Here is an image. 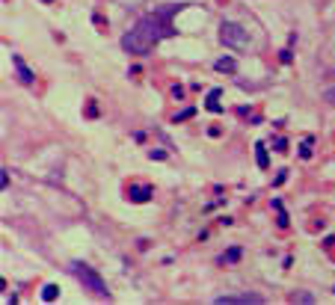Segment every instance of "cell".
Returning a JSON list of instances; mask_svg holds the SVG:
<instances>
[{
    "instance_id": "cell-17",
    "label": "cell",
    "mask_w": 335,
    "mask_h": 305,
    "mask_svg": "<svg viewBox=\"0 0 335 305\" xmlns=\"http://www.w3.org/2000/svg\"><path fill=\"white\" fill-rule=\"evenodd\" d=\"M45 3H50V0H45Z\"/></svg>"
},
{
    "instance_id": "cell-16",
    "label": "cell",
    "mask_w": 335,
    "mask_h": 305,
    "mask_svg": "<svg viewBox=\"0 0 335 305\" xmlns=\"http://www.w3.org/2000/svg\"><path fill=\"white\" fill-rule=\"evenodd\" d=\"M327 101H330V104H335V89H330V92H327Z\"/></svg>"
},
{
    "instance_id": "cell-14",
    "label": "cell",
    "mask_w": 335,
    "mask_h": 305,
    "mask_svg": "<svg viewBox=\"0 0 335 305\" xmlns=\"http://www.w3.org/2000/svg\"><path fill=\"white\" fill-rule=\"evenodd\" d=\"M300 154H303V157H309V154H312V142H309V139L303 142V151H300Z\"/></svg>"
},
{
    "instance_id": "cell-1",
    "label": "cell",
    "mask_w": 335,
    "mask_h": 305,
    "mask_svg": "<svg viewBox=\"0 0 335 305\" xmlns=\"http://www.w3.org/2000/svg\"><path fill=\"white\" fill-rule=\"evenodd\" d=\"M187 3H172V6H163V9H154L148 15H143L131 33L122 36V47L128 53H137V56H148L154 50V44L166 36H175V27H172V15L181 12Z\"/></svg>"
},
{
    "instance_id": "cell-10",
    "label": "cell",
    "mask_w": 335,
    "mask_h": 305,
    "mask_svg": "<svg viewBox=\"0 0 335 305\" xmlns=\"http://www.w3.org/2000/svg\"><path fill=\"white\" fill-rule=\"evenodd\" d=\"M56 297H59V288H56V285H45V291H42V300H45V303H53Z\"/></svg>"
},
{
    "instance_id": "cell-13",
    "label": "cell",
    "mask_w": 335,
    "mask_h": 305,
    "mask_svg": "<svg viewBox=\"0 0 335 305\" xmlns=\"http://www.w3.org/2000/svg\"><path fill=\"white\" fill-rule=\"evenodd\" d=\"M273 151H279V154H282V151H288V142H285V139L279 136V139L273 142Z\"/></svg>"
},
{
    "instance_id": "cell-9",
    "label": "cell",
    "mask_w": 335,
    "mask_h": 305,
    "mask_svg": "<svg viewBox=\"0 0 335 305\" xmlns=\"http://www.w3.org/2000/svg\"><path fill=\"white\" fill-rule=\"evenodd\" d=\"M255 160H258L261 169H267V148H264V142H255Z\"/></svg>"
},
{
    "instance_id": "cell-4",
    "label": "cell",
    "mask_w": 335,
    "mask_h": 305,
    "mask_svg": "<svg viewBox=\"0 0 335 305\" xmlns=\"http://www.w3.org/2000/svg\"><path fill=\"white\" fill-rule=\"evenodd\" d=\"M264 297L258 294H229V297H217V305H261Z\"/></svg>"
},
{
    "instance_id": "cell-3",
    "label": "cell",
    "mask_w": 335,
    "mask_h": 305,
    "mask_svg": "<svg viewBox=\"0 0 335 305\" xmlns=\"http://www.w3.org/2000/svg\"><path fill=\"white\" fill-rule=\"evenodd\" d=\"M220 42L232 50H246L249 47V36L240 24H232V21H223L220 24Z\"/></svg>"
},
{
    "instance_id": "cell-8",
    "label": "cell",
    "mask_w": 335,
    "mask_h": 305,
    "mask_svg": "<svg viewBox=\"0 0 335 305\" xmlns=\"http://www.w3.org/2000/svg\"><path fill=\"white\" fill-rule=\"evenodd\" d=\"M220 95H223L220 89H211V92H208V104H205V107H208L211 113H220V110H223V107H220V101H217Z\"/></svg>"
},
{
    "instance_id": "cell-7",
    "label": "cell",
    "mask_w": 335,
    "mask_h": 305,
    "mask_svg": "<svg viewBox=\"0 0 335 305\" xmlns=\"http://www.w3.org/2000/svg\"><path fill=\"white\" fill-rule=\"evenodd\" d=\"M214 68H217V71H226V74H235V71H238V62H235L232 56H223V59L214 62Z\"/></svg>"
},
{
    "instance_id": "cell-2",
    "label": "cell",
    "mask_w": 335,
    "mask_h": 305,
    "mask_svg": "<svg viewBox=\"0 0 335 305\" xmlns=\"http://www.w3.org/2000/svg\"><path fill=\"white\" fill-rule=\"evenodd\" d=\"M71 273H74V279L83 285V291H92L95 297H101V300H110V291H107V282L89 267V264H71Z\"/></svg>"
},
{
    "instance_id": "cell-11",
    "label": "cell",
    "mask_w": 335,
    "mask_h": 305,
    "mask_svg": "<svg viewBox=\"0 0 335 305\" xmlns=\"http://www.w3.org/2000/svg\"><path fill=\"white\" fill-rule=\"evenodd\" d=\"M238 261H240V249H238V246L223 255V264H238Z\"/></svg>"
},
{
    "instance_id": "cell-6",
    "label": "cell",
    "mask_w": 335,
    "mask_h": 305,
    "mask_svg": "<svg viewBox=\"0 0 335 305\" xmlns=\"http://www.w3.org/2000/svg\"><path fill=\"white\" fill-rule=\"evenodd\" d=\"M128 199L131 202H148L151 199V187L148 184H131L128 187Z\"/></svg>"
},
{
    "instance_id": "cell-15",
    "label": "cell",
    "mask_w": 335,
    "mask_h": 305,
    "mask_svg": "<svg viewBox=\"0 0 335 305\" xmlns=\"http://www.w3.org/2000/svg\"><path fill=\"white\" fill-rule=\"evenodd\" d=\"M0 184H3V190H6V187H9V172H6V169H3V172H0Z\"/></svg>"
},
{
    "instance_id": "cell-12",
    "label": "cell",
    "mask_w": 335,
    "mask_h": 305,
    "mask_svg": "<svg viewBox=\"0 0 335 305\" xmlns=\"http://www.w3.org/2000/svg\"><path fill=\"white\" fill-rule=\"evenodd\" d=\"M291 303H315V297H312V294H294Z\"/></svg>"
},
{
    "instance_id": "cell-5",
    "label": "cell",
    "mask_w": 335,
    "mask_h": 305,
    "mask_svg": "<svg viewBox=\"0 0 335 305\" xmlns=\"http://www.w3.org/2000/svg\"><path fill=\"white\" fill-rule=\"evenodd\" d=\"M12 68H15V74H18V80H21L24 86H33V80H36V74L30 71V65H27V62H24V59H21L18 53L12 56Z\"/></svg>"
}]
</instances>
